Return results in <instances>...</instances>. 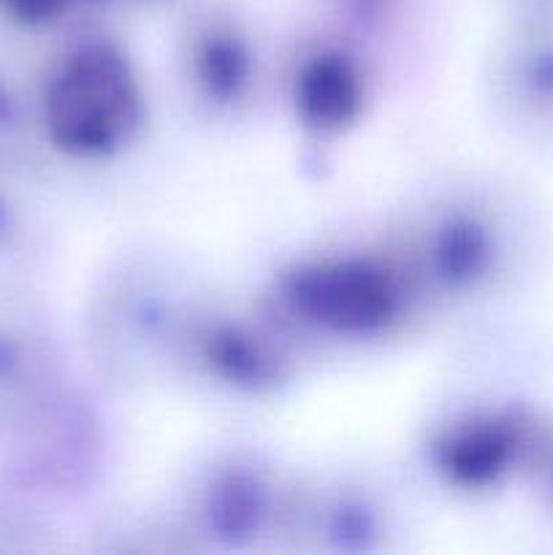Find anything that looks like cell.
<instances>
[{
	"mask_svg": "<svg viewBox=\"0 0 553 555\" xmlns=\"http://www.w3.org/2000/svg\"><path fill=\"white\" fill-rule=\"evenodd\" d=\"M531 444V426L513 410L455 412L439 421L426 437V466L455 493H483L497 488Z\"/></svg>",
	"mask_w": 553,
	"mask_h": 555,
	"instance_id": "cell-9",
	"label": "cell"
},
{
	"mask_svg": "<svg viewBox=\"0 0 553 555\" xmlns=\"http://www.w3.org/2000/svg\"><path fill=\"white\" fill-rule=\"evenodd\" d=\"M293 477L249 450L220 453L190 477L179 504L184 534L222 551L285 540Z\"/></svg>",
	"mask_w": 553,
	"mask_h": 555,
	"instance_id": "cell-5",
	"label": "cell"
},
{
	"mask_svg": "<svg viewBox=\"0 0 553 555\" xmlns=\"http://www.w3.org/2000/svg\"><path fill=\"white\" fill-rule=\"evenodd\" d=\"M266 301L301 339L352 345L394 339L428 307L390 242L301 255L274 276Z\"/></svg>",
	"mask_w": 553,
	"mask_h": 555,
	"instance_id": "cell-1",
	"label": "cell"
},
{
	"mask_svg": "<svg viewBox=\"0 0 553 555\" xmlns=\"http://www.w3.org/2000/svg\"><path fill=\"white\" fill-rule=\"evenodd\" d=\"M396 534V509L366 477L329 475L293 482L285 542L314 553H372Z\"/></svg>",
	"mask_w": 553,
	"mask_h": 555,
	"instance_id": "cell-7",
	"label": "cell"
},
{
	"mask_svg": "<svg viewBox=\"0 0 553 555\" xmlns=\"http://www.w3.org/2000/svg\"><path fill=\"white\" fill-rule=\"evenodd\" d=\"M285 101L304 133L339 139L361 125L374 98L372 65L361 47L342 38H318L291 54Z\"/></svg>",
	"mask_w": 553,
	"mask_h": 555,
	"instance_id": "cell-8",
	"label": "cell"
},
{
	"mask_svg": "<svg viewBox=\"0 0 553 555\" xmlns=\"http://www.w3.org/2000/svg\"><path fill=\"white\" fill-rule=\"evenodd\" d=\"M301 336L269 301H190L171 366L233 399H269L296 379Z\"/></svg>",
	"mask_w": 553,
	"mask_h": 555,
	"instance_id": "cell-2",
	"label": "cell"
},
{
	"mask_svg": "<svg viewBox=\"0 0 553 555\" xmlns=\"http://www.w3.org/2000/svg\"><path fill=\"white\" fill-rule=\"evenodd\" d=\"M388 242L410 266L428 307L486 296L507 269V225L497 204L472 190L434 195Z\"/></svg>",
	"mask_w": 553,
	"mask_h": 555,
	"instance_id": "cell-3",
	"label": "cell"
},
{
	"mask_svg": "<svg viewBox=\"0 0 553 555\" xmlns=\"http://www.w3.org/2000/svg\"><path fill=\"white\" fill-rule=\"evenodd\" d=\"M173 60L184 98L204 117L233 122L263 98V54L236 20H193L173 47Z\"/></svg>",
	"mask_w": 553,
	"mask_h": 555,
	"instance_id": "cell-6",
	"label": "cell"
},
{
	"mask_svg": "<svg viewBox=\"0 0 553 555\" xmlns=\"http://www.w3.org/2000/svg\"><path fill=\"white\" fill-rule=\"evenodd\" d=\"M49 130L81 160H108L128 150L146 122V90L123 47L103 38L70 49L52 76Z\"/></svg>",
	"mask_w": 553,
	"mask_h": 555,
	"instance_id": "cell-4",
	"label": "cell"
}]
</instances>
